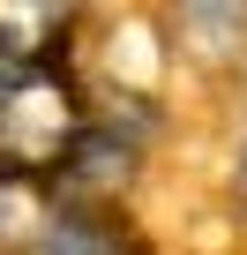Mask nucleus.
Instances as JSON below:
<instances>
[{
    "label": "nucleus",
    "mask_w": 247,
    "mask_h": 255,
    "mask_svg": "<svg viewBox=\"0 0 247 255\" xmlns=\"http://www.w3.org/2000/svg\"><path fill=\"white\" fill-rule=\"evenodd\" d=\"M45 210H53V195L38 188V173L0 158V248H30L38 225H45Z\"/></svg>",
    "instance_id": "5"
},
{
    "label": "nucleus",
    "mask_w": 247,
    "mask_h": 255,
    "mask_svg": "<svg viewBox=\"0 0 247 255\" xmlns=\"http://www.w3.org/2000/svg\"><path fill=\"white\" fill-rule=\"evenodd\" d=\"M30 255H128V240L105 218V203H53Z\"/></svg>",
    "instance_id": "3"
},
{
    "label": "nucleus",
    "mask_w": 247,
    "mask_h": 255,
    "mask_svg": "<svg viewBox=\"0 0 247 255\" xmlns=\"http://www.w3.org/2000/svg\"><path fill=\"white\" fill-rule=\"evenodd\" d=\"M60 8H68V15H75V8H82V0H60Z\"/></svg>",
    "instance_id": "9"
},
{
    "label": "nucleus",
    "mask_w": 247,
    "mask_h": 255,
    "mask_svg": "<svg viewBox=\"0 0 247 255\" xmlns=\"http://www.w3.org/2000/svg\"><path fill=\"white\" fill-rule=\"evenodd\" d=\"M232 195H240V210H247V143H240V158H232Z\"/></svg>",
    "instance_id": "8"
},
{
    "label": "nucleus",
    "mask_w": 247,
    "mask_h": 255,
    "mask_svg": "<svg viewBox=\"0 0 247 255\" xmlns=\"http://www.w3.org/2000/svg\"><path fill=\"white\" fill-rule=\"evenodd\" d=\"M23 75H30V68H23V60L8 53V45H0V105H8V98H15V83H23Z\"/></svg>",
    "instance_id": "7"
},
{
    "label": "nucleus",
    "mask_w": 247,
    "mask_h": 255,
    "mask_svg": "<svg viewBox=\"0 0 247 255\" xmlns=\"http://www.w3.org/2000/svg\"><path fill=\"white\" fill-rule=\"evenodd\" d=\"M172 8H180L187 38H202V45H225L247 30V0H172Z\"/></svg>",
    "instance_id": "6"
},
{
    "label": "nucleus",
    "mask_w": 247,
    "mask_h": 255,
    "mask_svg": "<svg viewBox=\"0 0 247 255\" xmlns=\"http://www.w3.org/2000/svg\"><path fill=\"white\" fill-rule=\"evenodd\" d=\"M0 45L23 68H53V53L68 45V8L60 0H0Z\"/></svg>",
    "instance_id": "4"
},
{
    "label": "nucleus",
    "mask_w": 247,
    "mask_h": 255,
    "mask_svg": "<svg viewBox=\"0 0 247 255\" xmlns=\"http://www.w3.org/2000/svg\"><path fill=\"white\" fill-rule=\"evenodd\" d=\"M75 128H82V113H75V98H68L60 68H30V75L15 83V98L0 105V158L45 180V173H53V158L75 143Z\"/></svg>",
    "instance_id": "1"
},
{
    "label": "nucleus",
    "mask_w": 247,
    "mask_h": 255,
    "mask_svg": "<svg viewBox=\"0 0 247 255\" xmlns=\"http://www.w3.org/2000/svg\"><path fill=\"white\" fill-rule=\"evenodd\" d=\"M135 165H143V150L135 143H120V128H97V120H82L75 128V143L53 158V203H112L120 188L135 180Z\"/></svg>",
    "instance_id": "2"
}]
</instances>
